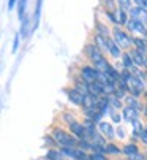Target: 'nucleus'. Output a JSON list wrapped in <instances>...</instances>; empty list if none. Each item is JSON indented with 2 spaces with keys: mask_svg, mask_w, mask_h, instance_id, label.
<instances>
[{
  "mask_svg": "<svg viewBox=\"0 0 147 160\" xmlns=\"http://www.w3.org/2000/svg\"><path fill=\"white\" fill-rule=\"evenodd\" d=\"M130 54H131V57H133L135 67H144V63H145V57H144L142 52H139L138 49H135V51L130 52Z\"/></svg>",
  "mask_w": 147,
  "mask_h": 160,
  "instance_id": "14",
  "label": "nucleus"
},
{
  "mask_svg": "<svg viewBox=\"0 0 147 160\" xmlns=\"http://www.w3.org/2000/svg\"><path fill=\"white\" fill-rule=\"evenodd\" d=\"M52 138H54V141H56L57 144H60L62 148H73V146L76 144V140L73 138L71 135L65 133L63 130H54Z\"/></svg>",
  "mask_w": 147,
  "mask_h": 160,
  "instance_id": "1",
  "label": "nucleus"
},
{
  "mask_svg": "<svg viewBox=\"0 0 147 160\" xmlns=\"http://www.w3.org/2000/svg\"><path fill=\"white\" fill-rule=\"evenodd\" d=\"M144 112H145V116H147V106H145V108H144Z\"/></svg>",
  "mask_w": 147,
  "mask_h": 160,
  "instance_id": "32",
  "label": "nucleus"
},
{
  "mask_svg": "<svg viewBox=\"0 0 147 160\" xmlns=\"http://www.w3.org/2000/svg\"><path fill=\"white\" fill-rule=\"evenodd\" d=\"M131 125H133V135H139L141 136V133H142V124L139 122V121H135V122H131Z\"/></svg>",
  "mask_w": 147,
  "mask_h": 160,
  "instance_id": "19",
  "label": "nucleus"
},
{
  "mask_svg": "<svg viewBox=\"0 0 147 160\" xmlns=\"http://www.w3.org/2000/svg\"><path fill=\"white\" fill-rule=\"evenodd\" d=\"M135 2L138 3V7H141V8H147V0H135Z\"/></svg>",
  "mask_w": 147,
  "mask_h": 160,
  "instance_id": "27",
  "label": "nucleus"
},
{
  "mask_svg": "<svg viewBox=\"0 0 147 160\" xmlns=\"http://www.w3.org/2000/svg\"><path fill=\"white\" fill-rule=\"evenodd\" d=\"M125 102H127L128 106H131V108H136V109L141 108V105H139V102H138V98H136L135 95H128V97L125 98Z\"/></svg>",
  "mask_w": 147,
  "mask_h": 160,
  "instance_id": "17",
  "label": "nucleus"
},
{
  "mask_svg": "<svg viewBox=\"0 0 147 160\" xmlns=\"http://www.w3.org/2000/svg\"><path fill=\"white\" fill-rule=\"evenodd\" d=\"M139 138H141V141H142V143H147V128H144V130H142V133H141Z\"/></svg>",
  "mask_w": 147,
  "mask_h": 160,
  "instance_id": "26",
  "label": "nucleus"
},
{
  "mask_svg": "<svg viewBox=\"0 0 147 160\" xmlns=\"http://www.w3.org/2000/svg\"><path fill=\"white\" fill-rule=\"evenodd\" d=\"M14 3H16V0H8V10H13Z\"/></svg>",
  "mask_w": 147,
  "mask_h": 160,
  "instance_id": "29",
  "label": "nucleus"
},
{
  "mask_svg": "<svg viewBox=\"0 0 147 160\" xmlns=\"http://www.w3.org/2000/svg\"><path fill=\"white\" fill-rule=\"evenodd\" d=\"M133 43H135L136 49L145 56V52H147V41H144L142 38H133Z\"/></svg>",
  "mask_w": 147,
  "mask_h": 160,
  "instance_id": "15",
  "label": "nucleus"
},
{
  "mask_svg": "<svg viewBox=\"0 0 147 160\" xmlns=\"http://www.w3.org/2000/svg\"><path fill=\"white\" fill-rule=\"evenodd\" d=\"M26 5H27V0H19V19L24 18V13H26Z\"/></svg>",
  "mask_w": 147,
  "mask_h": 160,
  "instance_id": "21",
  "label": "nucleus"
},
{
  "mask_svg": "<svg viewBox=\"0 0 147 160\" xmlns=\"http://www.w3.org/2000/svg\"><path fill=\"white\" fill-rule=\"evenodd\" d=\"M112 37H114V41L119 44L120 48H128V46L133 44V38H130L128 33H125L124 30H120L119 27H114Z\"/></svg>",
  "mask_w": 147,
  "mask_h": 160,
  "instance_id": "2",
  "label": "nucleus"
},
{
  "mask_svg": "<svg viewBox=\"0 0 147 160\" xmlns=\"http://www.w3.org/2000/svg\"><path fill=\"white\" fill-rule=\"evenodd\" d=\"M117 135L120 136V138H124V136H125V132L122 130V128H119V130H117Z\"/></svg>",
  "mask_w": 147,
  "mask_h": 160,
  "instance_id": "31",
  "label": "nucleus"
},
{
  "mask_svg": "<svg viewBox=\"0 0 147 160\" xmlns=\"http://www.w3.org/2000/svg\"><path fill=\"white\" fill-rule=\"evenodd\" d=\"M112 121L114 122H120V116L119 114H112Z\"/></svg>",
  "mask_w": 147,
  "mask_h": 160,
  "instance_id": "30",
  "label": "nucleus"
},
{
  "mask_svg": "<svg viewBox=\"0 0 147 160\" xmlns=\"http://www.w3.org/2000/svg\"><path fill=\"white\" fill-rule=\"evenodd\" d=\"M130 14H131V19H135V21L141 22V24H142L144 27H147V10H145V8L135 7V8L130 11Z\"/></svg>",
  "mask_w": 147,
  "mask_h": 160,
  "instance_id": "5",
  "label": "nucleus"
},
{
  "mask_svg": "<svg viewBox=\"0 0 147 160\" xmlns=\"http://www.w3.org/2000/svg\"><path fill=\"white\" fill-rule=\"evenodd\" d=\"M117 3H119V8L122 11H131L133 10V3H131V0H117Z\"/></svg>",
  "mask_w": 147,
  "mask_h": 160,
  "instance_id": "16",
  "label": "nucleus"
},
{
  "mask_svg": "<svg viewBox=\"0 0 147 160\" xmlns=\"http://www.w3.org/2000/svg\"><path fill=\"white\" fill-rule=\"evenodd\" d=\"M128 158H130V160H144V155H142L141 152H136V154H133V155H130Z\"/></svg>",
  "mask_w": 147,
  "mask_h": 160,
  "instance_id": "25",
  "label": "nucleus"
},
{
  "mask_svg": "<svg viewBox=\"0 0 147 160\" xmlns=\"http://www.w3.org/2000/svg\"><path fill=\"white\" fill-rule=\"evenodd\" d=\"M103 90H105V84H101L100 81H95V82H90L89 84V94L90 95L98 97L100 94H103Z\"/></svg>",
  "mask_w": 147,
  "mask_h": 160,
  "instance_id": "11",
  "label": "nucleus"
},
{
  "mask_svg": "<svg viewBox=\"0 0 147 160\" xmlns=\"http://www.w3.org/2000/svg\"><path fill=\"white\" fill-rule=\"evenodd\" d=\"M136 152H139L138 148H136V144H127V146L124 148V154H125L127 157H130V155H133V154H136Z\"/></svg>",
  "mask_w": 147,
  "mask_h": 160,
  "instance_id": "18",
  "label": "nucleus"
},
{
  "mask_svg": "<svg viewBox=\"0 0 147 160\" xmlns=\"http://www.w3.org/2000/svg\"><path fill=\"white\" fill-rule=\"evenodd\" d=\"M106 152H109V154H120L122 151H120L119 148H115L114 144H108V146H106Z\"/></svg>",
  "mask_w": 147,
  "mask_h": 160,
  "instance_id": "23",
  "label": "nucleus"
},
{
  "mask_svg": "<svg viewBox=\"0 0 147 160\" xmlns=\"http://www.w3.org/2000/svg\"><path fill=\"white\" fill-rule=\"evenodd\" d=\"M105 3H106V7L109 8V13H114V11H115V10H114V7H115V5H114V0H105Z\"/></svg>",
  "mask_w": 147,
  "mask_h": 160,
  "instance_id": "24",
  "label": "nucleus"
},
{
  "mask_svg": "<svg viewBox=\"0 0 147 160\" xmlns=\"http://www.w3.org/2000/svg\"><path fill=\"white\" fill-rule=\"evenodd\" d=\"M127 26H128V30H131V32H139V33H145L147 35V27H144L141 22H138L135 19H130L127 22Z\"/></svg>",
  "mask_w": 147,
  "mask_h": 160,
  "instance_id": "10",
  "label": "nucleus"
},
{
  "mask_svg": "<svg viewBox=\"0 0 147 160\" xmlns=\"http://www.w3.org/2000/svg\"><path fill=\"white\" fill-rule=\"evenodd\" d=\"M63 154L62 152H59V151H49V158L51 160H63V157H62Z\"/></svg>",
  "mask_w": 147,
  "mask_h": 160,
  "instance_id": "20",
  "label": "nucleus"
},
{
  "mask_svg": "<svg viewBox=\"0 0 147 160\" xmlns=\"http://www.w3.org/2000/svg\"><path fill=\"white\" fill-rule=\"evenodd\" d=\"M144 67H145V68H147V57H145V63H144Z\"/></svg>",
  "mask_w": 147,
  "mask_h": 160,
  "instance_id": "33",
  "label": "nucleus"
},
{
  "mask_svg": "<svg viewBox=\"0 0 147 160\" xmlns=\"http://www.w3.org/2000/svg\"><path fill=\"white\" fill-rule=\"evenodd\" d=\"M128 86H130V92H131V95L139 97L141 94H144V87H145V84H144L142 79H139V78H136V76H131V79L128 81Z\"/></svg>",
  "mask_w": 147,
  "mask_h": 160,
  "instance_id": "4",
  "label": "nucleus"
},
{
  "mask_svg": "<svg viewBox=\"0 0 147 160\" xmlns=\"http://www.w3.org/2000/svg\"><path fill=\"white\" fill-rule=\"evenodd\" d=\"M106 49L109 51V54L112 57H120V46L114 41V38H106Z\"/></svg>",
  "mask_w": 147,
  "mask_h": 160,
  "instance_id": "7",
  "label": "nucleus"
},
{
  "mask_svg": "<svg viewBox=\"0 0 147 160\" xmlns=\"http://www.w3.org/2000/svg\"><path fill=\"white\" fill-rule=\"evenodd\" d=\"M68 98H70V102H73L75 105H84L86 95H84V94H81L79 90L73 89V90H70V92H68Z\"/></svg>",
  "mask_w": 147,
  "mask_h": 160,
  "instance_id": "8",
  "label": "nucleus"
},
{
  "mask_svg": "<svg viewBox=\"0 0 147 160\" xmlns=\"http://www.w3.org/2000/svg\"><path fill=\"white\" fill-rule=\"evenodd\" d=\"M98 128H100V132L106 136V138H112L114 136V127L109 124V122H100V125H98Z\"/></svg>",
  "mask_w": 147,
  "mask_h": 160,
  "instance_id": "13",
  "label": "nucleus"
},
{
  "mask_svg": "<svg viewBox=\"0 0 147 160\" xmlns=\"http://www.w3.org/2000/svg\"><path fill=\"white\" fill-rule=\"evenodd\" d=\"M124 119L128 121V122L138 121V109H136V108H131V106L124 108Z\"/></svg>",
  "mask_w": 147,
  "mask_h": 160,
  "instance_id": "12",
  "label": "nucleus"
},
{
  "mask_svg": "<svg viewBox=\"0 0 147 160\" xmlns=\"http://www.w3.org/2000/svg\"><path fill=\"white\" fill-rule=\"evenodd\" d=\"M109 105H111L112 108H120V106H122L119 97H109Z\"/></svg>",
  "mask_w": 147,
  "mask_h": 160,
  "instance_id": "22",
  "label": "nucleus"
},
{
  "mask_svg": "<svg viewBox=\"0 0 147 160\" xmlns=\"http://www.w3.org/2000/svg\"><path fill=\"white\" fill-rule=\"evenodd\" d=\"M17 44H19V37H16V38H14V44H13V51H16V49H17Z\"/></svg>",
  "mask_w": 147,
  "mask_h": 160,
  "instance_id": "28",
  "label": "nucleus"
},
{
  "mask_svg": "<svg viewBox=\"0 0 147 160\" xmlns=\"http://www.w3.org/2000/svg\"><path fill=\"white\" fill-rule=\"evenodd\" d=\"M108 16L114 21V22H117V24H127V13L125 11H122V10H119V11H114V13H108Z\"/></svg>",
  "mask_w": 147,
  "mask_h": 160,
  "instance_id": "9",
  "label": "nucleus"
},
{
  "mask_svg": "<svg viewBox=\"0 0 147 160\" xmlns=\"http://www.w3.org/2000/svg\"><path fill=\"white\" fill-rule=\"evenodd\" d=\"M98 76H100V72H98L96 68H93V67H84L81 70V78L87 84L98 81Z\"/></svg>",
  "mask_w": 147,
  "mask_h": 160,
  "instance_id": "3",
  "label": "nucleus"
},
{
  "mask_svg": "<svg viewBox=\"0 0 147 160\" xmlns=\"http://www.w3.org/2000/svg\"><path fill=\"white\" fill-rule=\"evenodd\" d=\"M87 56L90 57V60L93 62V63H96L98 60H101L103 59V56H101V49L96 46V44H87Z\"/></svg>",
  "mask_w": 147,
  "mask_h": 160,
  "instance_id": "6",
  "label": "nucleus"
}]
</instances>
